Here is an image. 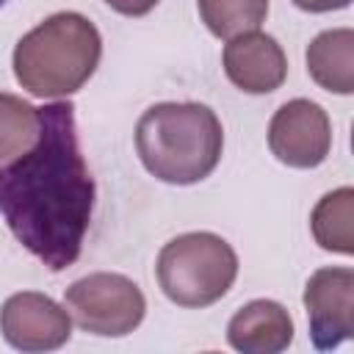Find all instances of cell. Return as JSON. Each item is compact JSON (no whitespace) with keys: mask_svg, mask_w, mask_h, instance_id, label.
Listing matches in <instances>:
<instances>
[{"mask_svg":"<svg viewBox=\"0 0 354 354\" xmlns=\"http://www.w3.org/2000/svg\"><path fill=\"white\" fill-rule=\"evenodd\" d=\"M94 177L77 141L69 100L39 108V136L0 166V216L11 235L50 271L69 268L94 213Z\"/></svg>","mask_w":354,"mask_h":354,"instance_id":"1","label":"cell"},{"mask_svg":"<svg viewBox=\"0 0 354 354\" xmlns=\"http://www.w3.org/2000/svg\"><path fill=\"white\" fill-rule=\"evenodd\" d=\"M224 130L202 102H158L136 124V152L144 169L169 185H194L221 160Z\"/></svg>","mask_w":354,"mask_h":354,"instance_id":"2","label":"cell"},{"mask_svg":"<svg viewBox=\"0 0 354 354\" xmlns=\"http://www.w3.org/2000/svg\"><path fill=\"white\" fill-rule=\"evenodd\" d=\"M102 39L91 19L77 11H58L28 30L14 47L17 83L41 100L80 91L97 72Z\"/></svg>","mask_w":354,"mask_h":354,"instance_id":"3","label":"cell"},{"mask_svg":"<svg viewBox=\"0 0 354 354\" xmlns=\"http://www.w3.org/2000/svg\"><path fill=\"white\" fill-rule=\"evenodd\" d=\"M155 274L169 301L196 310L227 296L238 277V254L216 232H185L160 249Z\"/></svg>","mask_w":354,"mask_h":354,"instance_id":"4","label":"cell"},{"mask_svg":"<svg viewBox=\"0 0 354 354\" xmlns=\"http://www.w3.org/2000/svg\"><path fill=\"white\" fill-rule=\"evenodd\" d=\"M64 307L72 313L80 329L100 337H124L144 321L147 299L124 274L97 271L75 279L66 288Z\"/></svg>","mask_w":354,"mask_h":354,"instance_id":"5","label":"cell"},{"mask_svg":"<svg viewBox=\"0 0 354 354\" xmlns=\"http://www.w3.org/2000/svg\"><path fill=\"white\" fill-rule=\"evenodd\" d=\"M271 155L290 169H315L332 149V122L313 100H290L277 108L268 124Z\"/></svg>","mask_w":354,"mask_h":354,"instance_id":"6","label":"cell"},{"mask_svg":"<svg viewBox=\"0 0 354 354\" xmlns=\"http://www.w3.org/2000/svg\"><path fill=\"white\" fill-rule=\"evenodd\" d=\"M304 307L318 351L346 343L354 335V271L346 266L318 268L304 285Z\"/></svg>","mask_w":354,"mask_h":354,"instance_id":"7","label":"cell"},{"mask_svg":"<svg viewBox=\"0 0 354 354\" xmlns=\"http://www.w3.org/2000/svg\"><path fill=\"white\" fill-rule=\"evenodd\" d=\"M0 332L19 351H55L72 337L66 307L36 290H22L6 299L0 310Z\"/></svg>","mask_w":354,"mask_h":354,"instance_id":"8","label":"cell"},{"mask_svg":"<svg viewBox=\"0 0 354 354\" xmlns=\"http://www.w3.org/2000/svg\"><path fill=\"white\" fill-rule=\"evenodd\" d=\"M224 72L246 94H271L288 77V58L279 41L260 30H246L224 44Z\"/></svg>","mask_w":354,"mask_h":354,"instance_id":"9","label":"cell"},{"mask_svg":"<svg viewBox=\"0 0 354 354\" xmlns=\"http://www.w3.org/2000/svg\"><path fill=\"white\" fill-rule=\"evenodd\" d=\"M293 340V318L274 299L243 304L227 324V343L241 354H279Z\"/></svg>","mask_w":354,"mask_h":354,"instance_id":"10","label":"cell"},{"mask_svg":"<svg viewBox=\"0 0 354 354\" xmlns=\"http://www.w3.org/2000/svg\"><path fill=\"white\" fill-rule=\"evenodd\" d=\"M307 72L321 88L332 94H351L354 91V30L335 28V30L318 33L307 47Z\"/></svg>","mask_w":354,"mask_h":354,"instance_id":"11","label":"cell"},{"mask_svg":"<svg viewBox=\"0 0 354 354\" xmlns=\"http://www.w3.org/2000/svg\"><path fill=\"white\" fill-rule=\"evenodd\" d=\"M313 238L321 249L351 254L354 252V188L343 185L318 199L310 216Z\"/></svg>","mask_w":354,"mask_h":354,"instance_id":"12","label":"cell"},{"mask_svg":"<svg viewBox=\"0 0 354 354\" xmlns=\"http://www.w3.org/2000/svg\"><path fill=\"white\" fill-rule=\"evenodd\" d=\"M196 6L202 22L218 39L257 30L268 14V0H196Z\"/></svg>","mask_w":354,"mask_h":354,"instance_id":"13","label":"cell"},{"mask_svg":"<svg viewBox=\"0 0 354 354\" xmlns=\"http://www.w3.org/2000/svg\"><path fill=\"white\" fill-rule=\"evenodd\" d=\"M39 136V108L0 91V160L22 155Z\"/></svg>","mask_w":354,"mask_h":354,"instance_id":"14","label":"cell"},{"mask_svg":"<svg viewBox=\"0 0 354 354\" xmlns=\"http://www.w3.org/2000/svg\"><path fill=\"white\" fill-rule=\"evenodd\" d=\"M158 3L160 0H105V6H111L116 14H124V17H144Z\"/></svg>","mask_w":354,"mask_h":354,"instance_id":"15","label":"cell"},{"mask_svg":"<svg viewBox=\"0 0 354 354\" xmlns=\"http://www.w3.org/2000/svg\"><path fill=\"white\" fill-rule=\"evenodd\" d=\"M351 0H293L296 8L307 11V14H324V11H337L346 8Z\"/></svg>","mask_w":354,"mask_h":354,"instance_id":"16","label":"cell"},{"mask_svg":"<svg viewBox=\"0 0 354 354\" xmlns=\"http://www.w3.org/2000/svg\"><path fill=\"white\" fill-rule=\"evenodd\" d=\"M6 3H8V0H0V8H3V6H6Z\"/></svg>","mask_w":354,"mask_h":354,"instance_id":"17","label":"cell"}]
</instances>
